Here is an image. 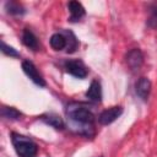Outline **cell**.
Instances as JSON below:
<instances>
[{"instance_id": "ba28073f", "label": "cell", "mask_w": 157, "mask_h": 157, "mask_svg": "<svg viewBox=\"0 0 157 157\" xmlns=\"http://www.w3.org/2000/svg\"><path fill=\"white\" fill-rule=\"evenodd\" d=\"M67 9L70 11V21L71 22L81 21V18H83V16L86 13L83 6L78 1H70L67 4Z\"/></svg>"}, {"instance_id": "8992f818", "label": "cell", "mask_w": 157, "mask_h": 157, "mask_svg": "<svg viewBox=\"0 0 157 157\" xmlns=\"http://www.w3.org/2000/svg\"><path fill=\"white\" fill-rule=\"evenodd\" d=\"M123 113V108L120 105H114L108 109H104L99 115H98V123L101 125H108L115 121Z\"/></svg>"}, {"instance_id": "7a4b0ae2", "label": "cell", "mask_w": 157, "mask_h": 157, "mask_svg": "<svg viewBox=\"0 0 157 157\" xmlns=\"http://www.w3.org/2000/svg\"><path fill=\"white\" fill-rule=\"evenodd\" d=\"M11 141H12V145L18 157H36L37 156L38 146L32 139L25 135H20L17 132H12Z\"/></svg>"}, {"instance_id": "52a82bcc", "label": "cell", "mask_w": 157, "mask_h": 157, "mask_svg": "<svg viewBox=\"0 0 157 157\" xmlns=\"http://www.w3.org/2000/svg\"><path fill=\"white\" fill-rule=\"evenodd\" d=\"M151 81L147 77H140L135 83V92L142 101H147L151 92Z\"/></svg>"}, {"instance_id": "2e32d148", "label": "cell", "mask_w": 157, "mask_h": 157, "mask_svg": "<svg viewBox=\"0 0 157 157\" xmlns=\"http://www.w3.org/2000/svg\"><path fill=\"white\" fill-rule=\"evenodd\" d=\"M147 26L150 28L157 29V4H152L148 9V18H147Z\"/></svg>"}, {"instance_id": "30bf717a", "label": "cell", "mask_w": 157, "mask_h": 157, "mask_svg": "<svg viewBox=\"0 0 157 157\" xmlns=\"http://www.w3.org/2000/svg\"><path fill=\"white\" fill-rule=\"evenodd\" d=\"M22 43L32 50H38V48H39V42H38L36 34L27 28L23 29V32H22Z\"/></svg>"}, {"instance_id": "e0dca14e", "label": "cell", "mask_w": 157, "mask_h": 157, "mask_svg": "<svg viewBox=\"0 0 157 157\" xmlns=\"http://www.w3.org/2000/svg\"><path fill=\"white\" fill-rule=\"evenodd\" d=\"M1 52L9 56H18V53L12 48V47H9L5 42L1 43Z\"/></svg>"}, {"instance_id": "277c9868", "label": "cell", "mask_w": 157, "mask_h": 157, "mask_svg": "<svg viewBox=\"0 0 157 157\" xmlns=\"http://www.w3.org/2000/svg\"><path fill=\"white\" fill-rule=\"evenodd\" d=\"M125 61H126V65L129 66V69L132 72H136L141 69V66L144 64V54L139 48H134L128 52V54L125 56Z\"/></svg>"}, {"instance_id": "5b68a950", "label": "cell", "mask_w": 157, "mask_h": 157, "mask_svg": "<svg viewBox=\"0 0 157 157\" xmlns=\"http://www.w3.org/2000/svg\"><path fill=\"white\" fill-rule=\"evenodd\" d=\"M22 70H23V72H25L36 85H38V86H40V87L45 86V81H44L42 74L38 71V69L36 67V65H34L32 61H29V60H23V61H22Z\"/></svg>"}, {"instance_id": "5bb4252c", "label": "cell", "mask_w": 157, "mask_h": 157, "mask_svg": "<svg viewBox=\"0 0 157 157\" xmlns=\"http://www.w3.org/2000/svg\"><path fill=\"white\" fill-rule=\"evenodd\" d=\"M1 117L4 119H7V120H18L22 114L21 112H18L16 108H12V107H2L1 108Z\"/></svg>"}, {"instance_id": "4fadbf2b", "label": "cell", "mask_w": 157, "mask_h": 157, "mask_svg": "<svg viewBox=\"0 0 157 157\" xmlns=\"http://www.w3.org/2000/svg\"><path fill=\"white\" fill-rule=\"evenodd\" d=\"M63 33L66 37V52L67 53H74L78 47L77 38L75 37V34L71 31H63Z\"/></svg>"}, {"instance_id": "7c38bea8", "label": "cell", "mask_w": 157, "mask_h": 157, "mask_svg": "<svg viewBox=\"0 0 157 157\" xmlns=\"http://www.w3.org/2000/svg\"><path fill=\"white\" fill-rule=\"evenodd\" d=\"M42 119H43L47 124H49L50 126H53V128L56 129V130H63V129L65 128V124H64L63 119H61L60 117H58V115H54V114L43 115Z\"/></svg>"}, {"instance_id": "9a60e30c", "label": "cell", "mask_w": 157, "mask_h": 157, "mask_svg": "<svg viewBox=\"0 0 157 157\" xmlns=\"http://www.w3.org/2000/svg\"><path fill=\"white\" fill-rule=\"evenodd\" d=\"M5 7H6L7 13H10V15L18 16V15H23L25 13L23 6L20 2H17V1H7L6 5H5Z\"/></svg>"}, {"instance_id": "3957f363", "label": "cell", "mask_w": 157, "mask_h": 157, "mask_svg": "<svg viewBox=\"0 0 157 157\" xmlns=\"http://www.w3.org/2000/svg\"><path fill=\"white\" fill-rule=\"evenodd\" d=\"M64 67H65L66 72H69L70 75H72L77 78H85L88 75V70H87L86 65L81 60H77V59L65 61Z\"/></svg>"}, {"instance_id": "9c48e42d", "label": "cell", "mask_w": 157, "mask_h": 157, "mask_svg": "<svg viewBox=\"0 0 157 157\" xmlns=\"http://www.w3.org/2000/svg\"><path fill=\"white\" fill-rule=\"evenodd\" d=\"M86 97L94 102V103H99L102 101V88H101V83L97 80H93L88 87V90L86 91Z\"/></svg>"}, {"instance_id": "6da1fadb", "label": "cell", "mask_w": 157, "mask_h": 157, "mask_svg": "<svg viewBox=\"0 0 157 157\" xmlns=\"http://www.w3.org/2000/svg\"><path fill=\"white\" fill-rule=\"evenodd\" d=\"M66 115L71 126L78 134L87 137L94 135L96 117L87 107L78 103H70L66 108Z\"/></svg>"}, {"instance_id": "8fae6325", "label": "cell", "mask_w": 157, "mask_h": 157, "mask_svg": "<svg viewBox=\"0 0 157 157\" xmlns=\"http://www.w3.org/2000/svg\"><path fill=\"white\" fill-rule=\"evenodd\" d=\"M50 47L54 50H63L66 48V37L63 32L54 33L50 37Z\"/></svg>"}]
</instances>
